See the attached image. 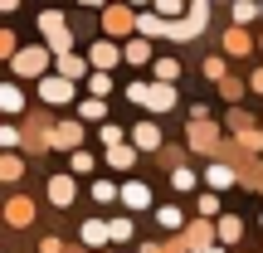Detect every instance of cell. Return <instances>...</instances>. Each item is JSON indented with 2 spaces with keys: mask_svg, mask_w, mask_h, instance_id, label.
Returning <instances> with one entry per match:
<instances>
[{
  "mask_svg": "<svg viewBox=\"0 0 263 253\" xmlns=\"http://www.w3.org/2000/svg\"><path fill=\"white\" fill-rule=\"evenodd\" d=\"M210 185H215V190H224V185H234V176H229L224 166H215V170H210Z\"/></svg>",
  "mask_w": 263,
  "mask_h": 253,
  "instance_id": "cell-10",
  "label": "cell"
},
{
  "mask_svg": "<svg viewBox=\"0 0 263 253\" xmlns=\"http://www.w3.org/2000/svg\"><path fill=\"white\" fill-rule=\"evenodd\" d=\"M171 185H176V190H190V185H195V176H190V170H176V180H171Z\"/></svg>",
  "mask_w": 263,
  "mask_h": 253,
  "instance_id": "cell-13",
  "label": "cell"
},
{
  "mask_svg": "<svg viewBox=\"0 0 263 253\" xmlns=\"http://www.w3.org/2000/svg\"><path fill=\"white\" fill-rule=\"evenodd\" d=\"M137 146H141V151H156V146H161V131H156V127H137Z\"/></svg>",
  "mask_w": 263,
  "mask_h": 253,
  "instance_id": "cell-6",
  "label": "cell"
},
{
  "mask_svg": "<svg viewBox=\"0 0 263 253\" xmlns=\"http://www.w3.org/2000/svg\"><path fill=\"white\" fill-rule=\"evenodd\" d=\"M210 253H219V248H210Z\"/></svg>",
  "mask_w": 263,
  "mask_h": 253,
  "instance_id": "cell-14",
  "label": "cell"
},
{
  "mask_svg": "<svg viewBox=\"0 0 263 253\" xmlns=\"http://www.w3.org/2000/svg\"><path fill=\"white\" fill-rule=\"evenodd\" d=\"M49 195H54V205H68V200H73V185H68V176H54Z\"/></svg>",
  "mask_w": 263,
  "mask_h": 253,
  "instance_id": "cell-5",
  "label": "cell"
},
{
  "mask_svg": "<svg viewBox=\"0 0 263 253\" xmlns=\"http://www.w3.org/2000/svg\"><path fill=\"white\" fill-rule=\"evenodd\" d=\"M39 93H44V103H64V98H68V83H64V78H44Z\"/></svg>",
  "mask_w": 263,
  "mask_h": 253,
  "instance_id": "cell-4",
  "label": "cell"
},
{
  "mask_svg": "<svg viewBox=\"0 0 263 253\" xmlns=\"http://www.w3.org/2000/svg\"><path fill=\"white\" fill-rule=\"evenodd\" d=\"M15 68L20 73H39V68H44V49H25V54L15 59Z\"/></svg>",
  "mask_w": 263,
  "mask_h": 253,
  "instance_id": "cell-2",
  "label": "cell"
},
{
  "mask_svg": "<svg viewBox=\"0 0 263 253\" xmlns=\"http://www.w3.org/2000/svg\"><path fill=\"white\" fill-rule=\"evenodd\" d=\"M156 219H161V229H180V209H171V205H166V209H161V215H156Z\"/></svg>",
  "mask_w": 263,
  "mask_h": 253,
  "instance_id": "cell-11",
  "label": "cell"
},
{
  "mask_svg": "<svg viewBox=\"0 0 263 253\" xmlns=\"http://www.w3.org/2000/svg\"><path fill=\"white\" fill-rule=\"evenodd\" d=\"M122 200H127V205H146L151 195H146V185H127V190H122Z\"/></svg>",
  "mask_w": 263,
  "mask_h": 253,
  "instance_id": "cell-9",
  "label": "cell"
},
{
  "mask_svg": "<svg viewBox=\"0 0 263 253\" xmlns=\"http://www.w3.org/2000/svg\"><path fill=\"white\" fill-rule=\"evenodd\" d=\"M93 59H98V68H112V64H117L112 44H98V49H93Z\"/></svg>",
  "mask_w": 263,
  "mask_h": 253,
  "instance_id": "cell-8",
  "label": "cell"
},
{
  "mask_svg": "<svg viewBox=\"0 0 263 253\" xmlns=\"http://www.w3.org/2000/svg\"><path fill=\"white\" fill-rule=\"evenodd\" d=\"M107 161H112V166H132V151L127 146H112V151H107Z\"/></svg>",
  "mask_w": 263,
  "mask_h": 253,
  "instance_id": "cell-12",
  "label": "cell"
},
{
  "mask_svg": "<svg viewBox=\"0 0 263 253\" xmlns=\"http://www.w3.org/2000/svg\"><path fill=\"white\" fill-rule=\"evenodd\" d=\"M176 73H180V64H176V59H161V64H156V78H161V88H166Z\"/></svg>",
  "mask_w": 263,
  "mask_h": 253,
  "instance_id": "cell-7",
  "label": "cell"
},
{
  "mask_svg": "<svg viewBox=\"0 0 263 253\" xmlns=\"http://www.w3.org/2000/svg\"><path fill=\"white\" fill-rule=\"evenodd\" d=\"M132 98H137V103H146L151 112H171V107H176V88H132Z\"/></svg>",
  "mask_w": 263,
  "mask_h": 253,
  "instance_id": "cell-1",
  "label": "cell"
},
{
  "mask_svg": "<svg viewBox=\"0 0 263 253\" xmlns=\"http://www.w3.org/2000/svg\"><path fill=\"white\" fill-rule=\"evenodd\" d=\"M25 107V98H20L15 83H0V112H20Z\"/></svg>",
  "mask_w": 263,
  "mask_h": 253,
  "instance_id": "cell-3",
  "label": "cell"
}]
</instances>
